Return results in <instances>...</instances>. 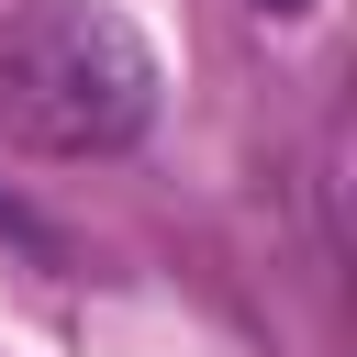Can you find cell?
<instances>
[{"label": "cell", "instance_id": "obj_1", "mask_svg": "<svg viewBox=\"0 0 357 357\" xmlns=\"http://www.w3.org/2000/svg\"><path fill=\"white\" fill-rule=\"evenodd\" d=\"M0 123L33 156H123L156 123V45L112 0H22L0 22Z\"/></svg>", "mask_w": 357, "mask_h": 357}, {"label": "cell", "instance_id": "obj_2", "mask_svg": "<svg viewBox=\"0 0 357 357\" xmlns=\"http://www.w3.org/2000/svg\"><path fill=\"white\" fill-rule=\"evenodd\" d=\"M257 11H312V0H257Z\"/></svg>", "mask_w": 357, "mask_h": 357}]
</instances>
